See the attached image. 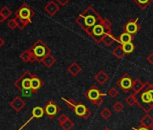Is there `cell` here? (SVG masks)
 Listing matches in <instances>:
<instances>
[{
  "label": "cell",
  "instance_id": "41",
  "mask_svg": "<svg viewBox=\"0 0 153 130\" xmlns=\"http://www.w3.org/2000/svg\"><path fill=\"white\" fill-rule=\"evenodd\" d=\"M132 130H150V128L145 126H140V127H132Z\"/></svg>",
  "mask_w": 153,
  "mask_h": 130
},
{
  "label": "cell",
  "instance_id": "31",
  "mask_svg": "<svg viewBox=\"0 0 153 130\" xmlns=\"http://www.w3.org/2000/svg\"><path fill=\"white\" fill-rule=\"evenodd\" d=\"M0 14H2L7 19L12 15V11L7 7H3L1 9H0Z\"/></svg>",
  "mask_w": 153,
  "mask_h": 130
},
{
  "label": "cell",
  "instance_id": "26",
  "mask_svg": "<svg viewBox=\"0 0 153 130\" xmlns=\"http://www.w3.org/2000/svg\"><path fill=\"white\" fill-rule=\"evenodd\" d=\"M123 46V49L124 51V52L126 54H131L134 50H135V45L131 43H124L122 45Z\"/></svg>",
  "mask_w": 153,
  "mask_h": 130
},
{
  "label": "cell",
  "instance_id": "23",
  "mask_svg": "<svg viewBox=\"0 0 153 130\" xmlns=\"http://www.w3.org/2000/svg\"><path fill=\"white\" fill-rule=\"evenodd\" d=\"M44 108L42 107H34L32 110V116L34 118H41L44 116Z\"/></svg>",
  "mask_w": 153,
  "mask_h": 130
},
{
  "label": "cell",
  "instance_id": "14",
  "mask_svg": "<svg viewBox=\"0 0 153 130\" xmlns=\"http://www.w3.org/2000/svg\"><path fill=\"white\" fill-rule=\"evenodd\" d=\"M44 85V82L35 74H33L32 80H31V90H33V94L36 93L41 88H42Z\"/></svg>",
  "mask_w": 153,
  "mask_h": 130
},
{
  "label": "cell",
  "instance_id": "34",
  "mask_svg": "<svg viewBox=\"0 0 153 130\" xmlns=\"http://www.w3.org/2000/svg\"><path fill=\"white\" fill-rule=\"evenodd\" d=\"M7 26L11 29V30H15L16 28H17V23H16V19L12 18L7 22Z\"/></svg>",
  "mask_w": 153,
  "mask_h": 130
},
{
  "label": "cell",
  "instance_id": "38",
  "mask_svg": "<svg viewBox=\"0 0 153 130\" xmlns=\"http://www.w3.org/2000/svg\"><path fill=\"white\" fill-rule=\"evenodd\" d=\"M56 1L58 2V4L59 5V6H61V7H64V6H66L70 0H56Z\"/></svg>",
  "mask_w": 153,
  "mask_h": 130
},
{
  "label": "cell",
  "instance_id": "16",
  "mask_svg": "<svg viewBox=\"0 0 153 130\" xmlns=\"http://www.w3.org/2000/svg\"><path fill=\"white\" fill-rule=\"evenodd\" d=\"M145 87H146V82H142L140 79H135V80H133L131 90H133L135 95H138L142 91V90Z\"/></svg>",
  "mask_w": 153,
  "mask_h": 130
},
{
  "label": "cell",
  "instance_id": "24",
  "mask_svg": "<svg viewBox=\"0 0 153 130\" xmlns=\"http://www.w3.org/2000/svg\"><path fill=\"white\" fill-rule=\"evenodd\" d=\"M132 1L140 8V9H145L147 8L152 2L153 0H132Z\"/></svg>",
  "mask_w": 153,
  "mask_h": 130
},
{
  "label": "cell",
  "instance_id": "19",
  "mask_svg": "<svg viewBox=\"0 0 153 130\" xmlns=\"http://www.w3.org/2000/svg\"><path fill=\"white\" fill-rule=\"evenodd\" d=\"M125 101H126V103H127L130 107H132V106H134V105H138L142 110H144V108H143L142 104L139 102V100H138V99L136 98V95H135V94H131V95H129V96L125 99Z\"/></svg>",
  "mask_w": 153,
  "mask_h": 130
},
{
  "label": "cell",
  "instance_id": "37",
  "mask_svg": "<svg viewBox=\"0 0 153 130\" xmlns=\"http://www.w3.org/2000/svg\"><path fill=\"white\" fill-rule=\"evenodd\" d=\"M21 93H22V96L23 97H26V98H29V97H31L33 94V92L32 90H25L21 91Z\"/></svg>",
  "mask_w": 153,
  "mask_h": 130
},
{
  "label": "cell",
  "instance_id": "15",
  "mask_svg": "<svg viewBox=\"0 0 153 130\" xmlns=\"http://www.w3.org/2000/svg\"><path fill=\"white\" fill-rule=\"evenodd\" d=\"M67 71H68V72L70 75H72L73 77H76V76H78L81 72L82 68H81V66H80V65L78 62L74 61V62H72L69 65V66L67 68Z\"/></svg>",
  "mask_w": 153,
  "mask_h": 130
},
{
  "label": "cell",
  "instance_id": "7",
  "mask_svg": "<svg viewBox=\"0 0 153 130\" xmlns=\"http://www.w3.org/2000/svg\"><path fill=\"white\" fill-rule=\"evenodd\" d=\"M33 74L29 71H25L15 82V86L20 91L25 90H31V80Z\"/></svg>",
  "mask_w": 153,
  "mask_h": 130
},
{
  "label": "cell",
  "instance_id": "33",
  "mask_svg": "<svg viewBox=\"0 0 153 130\" xmlns=\"http://www.w3.org/2000/svg\"><path fill=\"white\" fill-rule=\"evenodd\" d=\"M102 24L104 25V27L105 28L106 32H111V28H112V22L109 19H105L102 21Z\"/></svg>",
  "mask_w": 153,
  "mask_h": 130
},
{
  "label": "cell",
  "instance_id": "44",
  "mask_svg": "<svg viewBox=\"0 0 153 130\" xmlns=\"http://www.w3.org/2000/svg\"><path fill=\"white\" fill-rule=\"evenodd\" d=\"M103 130H111V129H110L109 127H105V128H104Z\"/></svg>",
  "mask_w": 153,
  "mask_h": 130
},
{
  "label": "cell",
  "instance_id": "42",
  "mask_svg": "<svg viewBox=\"0 0 153 130\" xmlns=\"http://www.w3.org/2000/svg\"><path fill=\"white\" fill-rule=\"evenodd\" d=\"M7 20V18L2 15V14H0V24H2V23H4L5 21Z\"/></svg>",
  "mask_w": 153,
  "mask_h": 130
},
{
  "label": "cell",
  "instance_id": "10",
  "mask_svg": "<svg viewBox=\"0 0 153 130\" xmlns=\"http://www.w3.org/2000/svg\"><path fill=\"white\" fill-rule=\"evenodd\" d=\"M44 112H45V115L50 118V119H52L55 117V116H57L59 112H60V108L57 105V103L52 100V99H50L46 105L44 106Z\"/></svg>",
  "mask_w": 153,
  "mask_h": 130
},
{
  "label": "cell",
  "instance_id": "5",
  "mask_svg": "<svg viewBox=\"0 0 153 130\" xmlns=\"http://www.w3.org/2000/svg\"><path fill=\"white\" fill-rule=\"evenodd\" d=\"M106 94L102 93L100 91V90L96 86V85H92L86 92H85V97L86 99H88L92 104L100 107L103 103H104V97Z\"/></svg>",
  "mask_w": 153,
  "mask_h": 130
},
{
  "label": "cell",
  "instance_id": "30",
  "mask_svg": "<svg viewBox=\"0 0 153 130\" xmlns=\"http://www.w3.org/2000/svg\"><path fill=\"white\" fill-rule=\"evenodd\" d=\"M113 108H114V110L116 113H120L121 111L123 110L124 106H123V104L121 101H116V102L113 105Z\"/></svg>",
  "mask_w": 153,
  "mask_h": 130
},
{
  "label": "cell",
  "instance_id": "32",
  "mask_svg": "<svg viewBox=\"0 0 153 130\" xmlns=\"http://www.w3.org/2000/svg\"><path fill=\"white\" fill-rule=\"evenodd\" d=\"M107 95H108V96H110L111 98L114 99V98H116V97L119 95V91L116 90V88L112 87L111 89H109V90H108V91H107Z\"/></svg>",
  "mask_w": 153,
  "mask_h": 130
},
{
  "label": "cell",
  "instance_id": "36",
  "mask_svg": "<svg viewBox=\"0 0 153 130\" xmlns=\"http://www.w3.org/2000/svg\"><path fill=\"white\" fill-rule=\"evenodd\" d=\"M16 23H17V27H18L19 29H21V30L25 29V27L26 26V24H25L24 21H22L20 18L16 17Z\"/></svg>",
  "mask_w": 153,
  "mask_h": 130
},
{
  "label": "cell",
  "instance_id": "35",
  "mask_svg": "<svg viewBox=\"0 0 153 130\" xmlns=\"http://www.w3.org/2000/svg\"><path fill=\"white\" fill-rule=\"evenodd\" d=\"M68 119H69V117H68V116H66L65 114H61V115L59 117L58 121H59V125H62L63 123H65V122H66V121H68Z\"/></svg>",
  "mask_w": 153,
  "mask_h": 130
},
{
  "label": "cell",
  "instance_id": "1",
  "mask_svg": "<svg viewBox=\"0 0 153 130\" xmlns=\"http://www.w3.org/2000/svg\"><path fill=\"white\" fill-rule=\"evenodd\" d=\"M103 19L104 18H102V16L92 7H88L76 18V23L89 35L94 26L102 22Z\"/></svg>",
  "mask_w": 153,
  "mask_h": 130
},
{
  "label": "cell",
  "instance_id": "6",
  "mask_svg": "<svg viewBox=\"0 0 153 130\" xmlns=\"http://www.w3.org/2000/svg\"><path fill=\"white\" fill-rule=\"evenodd\" d=\"M15 15H16V17L20 18L27 25L32 23V19L33 18V16L35 15V12L33 10V8L30 6L26 5V4H24L16 11Z\"/></svg>",
  "mask_w": 153,
  "mask_h": 130
},
{
  "label": "cell",
  "instance_id": "28",
  "mask_svg": "<svg viewBox=\"0 0 153 130\" xmlns=\"http://www.w3.org/2000/svg\"><path fill=\"white\" fill-rule=\"evenodd\" d=\"M100 115H101V117H102L105 120H107V119H109V118L111 117V116H112V111H111L109 108H105L102 109V111L100 112Z\"/></svg>",
  "mask_w": 153,
  "mask_h": 130
},
{
  "label": "cell",
  "instance_id": "20",
  "mask_svg": "<svg viewBox=\"0 0 153 130\" xmlns=\"http://www.w3.org/2000/svg\"><path fill=\"white\" fill-rule=\"evenodd\" d=\"M140 126H145L148 128H150L151 126L153 125V117H150L149 114H146L145 116H143L140 121Z\"/></svg>",
  "mask_w": 153,
  "mask_h": 130
},
{
  "label": "cell",
  "instance_id": "11",
  "mask_svg": "<svg viewBox=\"0 0 153 130\" xmlns=\"http://www.w3.org/2000/svg\"><path fill=\"white\" fill-rule=\"evenodd\" d=\"M138 22H139V18H135V19H131V20H129V21L123 25V31H124L125 33H128V34H131V35L136 34L140 31V27Z\"/></svg>",
  "mask_w": 153,
  "mask_h": 130
},
{
  "label": "cell",
  "instance_id": "4",
  "mask_svg": "<svg viewBox=\"0 0 153 130\" xmlns=\"http://www.w3.org/2000/svg\"><path fill=\"white\" fill-rule=\"evenodd\" d=\"M140 99L142 103L146 105L145 113L149 114V112L153 108V84L146 82V87L140 92Z\"/></svg>",
  "mask_w": 153,
  "mask_h": 130
},
{
  "label": "cell",
  "instance_id": "39",
  "mask_svg": "<svg viewBox=\"0 0 153 130\" xmlns=\"http://www.w3.org/2000/svg\"><path fill=\"white\" fill-rule=\"evenodd\" d=\"M33 118H34V117L32 116V117H30V118H29V119H28V120H27V121H26V122H25V123L23 126H21V127H20V128H18L17 130H23V129H24V128H25V126H27V125H28V124H29V123H30V122H31V121H32Z\"/></svg>",
  "mask_w": 153,
  "mask_h": 130
},
{
  "label": "cell",
  "instance_id": "3",
  "mask_svg": "<svg viewBox=\"0 0 153 130\" xmlns=\"http://www.w3.org/2000/svg\"><path fill=\"white\" fill-rule=\"evenodd\" d=\"M29 50H30L31 53L34 56L36 61H39V62H42V60L47 55L51 53V49L40 39L37 40Z\"/></svg>",
  "mask_w": 153,
  "mask_h": 130
},
{
  "label": "cell",
  "instance_id": "21",
  "mask_svg": "<svg viewBox=\"0 0 153 130\" xmlns=\"http://www.w3.org/2000/svg\"><path fill=\"white\" fill-rule=\"evenodd\" d=\"M132 40H133V35H131V34H128V33L123 32V33L119 36V38H118V43H119L121 45H123V44L127 43H131Z\"/></svg>",
  "mask_w": 153,
  "mask_h": 130
},
{
  "label": "cell",
  "instance_id": "22",
  "mask_svg": "<svg viewBox=\"0 0 153 130\" xmlns=\"http://www.w3.org/2000/svg\"><path fill=\"white\" fill-rule=\"evenodd\" d=\"M55 62H56V59L51 55V53L47 55L42 61V63L44 64V66L46 68H51V66H53V65L55 64Z\"/></svg>",
  "mask_w": 153,
  "mask_h": 130
},
{
  "label": "cell",
  "instance_id": "2",
  "mask_svg": "<svg viewBox=\"0 0 153 130\" xmlns=\"http://www.w3.org/2000/svg\"><path fill=\"white\" fill-rule=\"evenodd\" d=\"M61 99L65 102V104L71 108V110L78 116L79 117L84 118V119H88L90 117V116L92 115L91 111L81 102H76L75 99H66L65 98H61Z\"/></svg>",
  "mask_w": 153,
  "mask_h": 130
},
{
  "label": "cell",
  "instance_id": "17",
  "mask_svg": "<svg viewBox=\"0 0 153 130\" xmlns=\"http://www.w3.org/2000/svg\"><path fill=\"white\" fill-rule=\"evenodd\" d=\"M95 80L97 81V82L100 85H105L108 80H109V76L105 73V71H99L96 75H95Z\"/></svg>",
  "mask_w": 153,
  "mask_h": 130
},
{
  "label": "cell",
  "instance_id": "29",
  "mask_svg": "<svg viewBox=\"0 0 153 130\" xmlns=\"http://www.w3.org/2000/svg\"><path fill=\"white\" fill-rule=\"evenodd\" d=\"M74 126V122L72 120H70V118L66 121L65 123H63L62 125H60V127L63 129V130H71Z\"/></svg>",
  "mask_w": 153,
  "mask_h": 130
},
{
  "label": "cell",
  "instance_id": "13",
  "mask_svg": "<svg viewBox=\"0 0 153 130\" xmlns=\"http://www.w3.org/2000/svg\"><path fill=\"white\" fill-rule=\"evenodd\" d=\"M9 105L15 111L19 112L25 107V101L21 97L17 96L9 103Z\"/></svg>",
  "mask_w": 153,
  "mask_h": 130
},
{
  "label": "cell",
  "instance_id": "8",
  "mask_svg": "<svg viewBox=\"0 0 153 130\" xmlns=\"http://www.w3.org/2000/svg\"><path fill=\"white\" fill-rule=\"evenodd\" d=\"M132 83H133V80L131 79V77L128 74L125 73L123 74L117 81H116V85L125 93H128L131 88H132Z\"/></svg>",
  "mask_w": 153,
  "mask_h": 130
},
{
  "label": "cell",
  "instance_id": "12",
  "mask_svg": "<svg viewBox=\"0 0 153 130\" xmlns=\"http://www.w3.org/2000/svg\"><path fill=\"white\" fill-rule=\"evenodd\" d=\"M44 11L51 16H55L59 11V4H57L54 0H51L50 1L45 7H44Z\"/></svg>",
  "mask_w": 153,
  "mask_h": 130
},
{
  "label": "cell",
  "instance_id": "40",
  "mask_svg": "<svg viewBox=\"0 0 153 130\" xmlns=\"http://www.w3.org/2000/svg\"><path fill=\"white\" fill-rule=\"evenodd\" d=\"M147 61H148L151 65H153V52H150V53L147 56Z\"/></svg>",
  "mask_w": 153,
  "mask_h": 130
},
{
  "label": "cell",
  "instance_id": "18",
  "mask_svg": "<svg viewBox=\"0 0 153 130\" xmlns=\"http://www.w3.org/2000/svg\"><path fill=\"white\" fill-rule=\"evenodd\" d=\"M114 42H118V39H116L114 35H113V34H112V32H106L105 34V35L103 36V38H102V43H105L106 46H111Z\"/></svg>",
  "mask_w": 153,
  "mask_h": 130
},
{
  "label": "cell",
  "instance_id": "45",
  "mask_svg": "<svg viewBox=\"0 0 153 130\" xmlns=\"http://www.w3.org/2000/svg\"><path fill=\"white\" fill-rule=\"evenodd\" d=\"M150 130H153V125L151 126V127H150Z\"/></svg>",
  "mask_w": 153,
  "mask_h": 130
},
{
  "label": "cell",
  "instance_id": "27",
  "mask_svg": "<svg viewBox=\"0 0 153 130\" xmlns=\"http://www.w3.org/2000/svg\"><path fill=\"white\" fill-rule=\"evenodd\" d=\"M31 57H32V53H31L30 50H25L20 54L21 60L25 62H29L31 61Z\"/></svg>",
  "mask_w": 153,
  "mask_h": 130
},
{
  "label": "cell",
  "instance_id": "9",
  "mask_svg": "<svg viewBox=\"0 0 153 130\" xmlns=\"http://www.w3.org/2000/svg\"><path fill=\"white\" fill-rule=\"evenodd\" d=\"M104 20V19H103ZM106 33L105 28L104 27L102 22H100L99 24H97V25L94 26V28L92 29L89 36L97 43H100L102 42V38L105 35V34Z\"/></svg>",
  "mask_w": 153,
  "mask_h": 130
},
{
  "label": "cell",
  "instance_id": "43",
  "mask_svg": "<svg viewBox=\"0 0 153 130\" xmlns=\"http://www.w3.org/2000/svg\"><path fill=\"white\" fill-rule=\"evenodd\" d=\"M4 44H5V40L0 36V48H1Z\"/></svg>",
  "mask_w": 153,
  "mask_h": 130
},
{
  "label": "cell",
  "instance_id": "25",
  "mask_svg": "<svg viewBox=\"0 0 153 130\" xmlns=\"http://www.w3.org/2000/svg\"><path fill=\"white\" fill-rule=\"evenodd\" d=\"M113 54H114L117 59H122V58H123V56H124L126 53L124 52V51H123V46L120 44V45H118L117 47L114 48V50L113 51Z\"/></svg>",
  "mask_w": 153,
  "mask_h": 130
}]
</instances>
